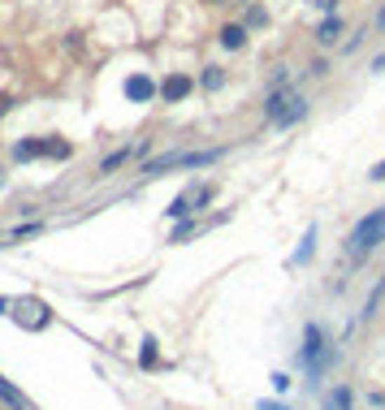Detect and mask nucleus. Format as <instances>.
Returning <instances> with one entry per match:
<instances>
[{
  "mask_svg": "<svg viewBox=\"0 0 385 410\" xmlns=\"http://www.w3.org/2000/svg\"><path fill=\"white\" fill-rule=\"evenodd\" d=\"M147 151H151V143H139V147H135V143H126V147H113L109 156L100 160V169H95V173H100V177H113L117 169H126V164H130V160L147 156Z\"/></svg>",
  "mask_w": 385,
  "mask_h": 410,
  "instance_id": "obj_4",
  "label": "nucleus"
},
{
  "mask_svg": "<svg viewBox=\"0 0 385 410\" xmlns=\"http://www.w3.org/2000/svg\"><path fill=\"white\" fill-rule=\"evenodd\" d=\"M329 73H333V61L329 57H316L312 65H307V78H329Z\"/></svg>",
  "mask_w": 385,
  "mask_h": 410,
  "instance_id": "obj_17",
  "label": "nucleus"
},
{
  "mask_svg": "<svg viewBox=\"0 0 385 410\" xmlns=\"http://www.w3.org/2000/svg\"><path fill=\"white\" fill-rule=\"evenodd\" d=\"M39 229H43L39 220H31V225H22V229H13V242H27V238H35Z\"/></svg>",
  "mask_w": 385,
  "mask_h": 410,
  "instance_id": "obj_19",
  "label": "nucleus"
},
{
  "mask_svg": "<svg viewBox=\"0 0 385 410\" xmlns=\"http://www.w3.org/2000/svg\"><path fill=\"white\" fill-rule=\"evenodd\" d=\"M195 83H199V91H203V95H212V91H221V87H225V69H221V65H203Z\"/></svg>",
  "mask_w": 385,
  "mask_h": 410,
  "instance_id": "obj_9",
  "label": "nucleus"
},
{
  "mask_svg": "<svg viewBox=\"0 0 385 410\" xmlns=\"http://www.w3.org/2000/svg\"><path fill=\"white\" fill-rule=\"evenodd\" d=\"M0 402H9L13 410H31V402H27V397H22L18 389H13V384H9L5 376H0Z\"/></svg>",
  "mask_w": 385,
  "mask_h": 410,
  "instance_id": "obj_13",
  "label": "nucleus"
},
{
  "mask_svg": "<svg viewBox=\"0 0 385 410\" xmlns=\"http://www.w3.org/2000/svg\"><path fill=\"white\" fill-rule=\"evenodd\" d=\"M195 229H199V220H195V216H187V220H182V225H177V229H173V234H169V242H187V238L195 234Z\"/></svg>",
  "mask_w": 385,
  "mask_h": 410,
  "instance_id": "obj_16",
  "label": "nucleus"
},
{
  "mask_svg": "<svg viewBox=\"0 0 385 410\" xmlns=\"http://www.w3.org/2000/svg\"><path fill=\"white\" fill-rule=\"evenodd\" d=\"M217 43L225 48V52H247V48H251V31L243 27V22H225V27L217 31Z\"/></svg>",
  "mask_w": 385,
  "mask_h": 410,
  "instance_id": "obj_8",
  "label": "nucleus"
},
{
  "mask_svg": "<svg viewBox=\"0 0 385 410\" xmlns=\"http://www.w3.org/2000/svg\"><path fill=\"white\" fill-rule=\"evenodd\" d=\"M372 69H385V52H381V57H372Z\"/></svg>",
  "mask_w": 385,
  "mask_h": 410,
  "instance_id": "obj_24",
  "label": "nucleus"
},
{
  "mask_svg": "<svg viewBox=\"0 0 385 410\" xmlns=\"http://www.w3.org/2000/svg\"><path fill=\"white\" fill-rule=\"evenodd\" d=\"M0 190H5V164H0Z\"/></svg>",
  "mask_w": 385,
  "mask_h": 410,
  "instance_id": "obj_26",
  "label": "nucleus"
},
{
  "mask_svg": "<svg viewBox=\"0 0 385 410\" xmlns=\"http://www.w3.org/2000/svg\"><path fill=\"white\" fill-rule=\"evenodd\" d=\"M368 177H372V182H385V160H381V164H372V173H368Z\"/></svg>",
  "mask_w": 385,
  "mask_h": 410,
  "instance_id": "obj_22",
  "label": "nucleus"
},
{
  "mask_svg": "<svg viewBox=\"0 0 385 410\" xmlns=\"http://www.w3.org/2000/svg\"><path fill=\"white\" fill-rule=\"evenodd\" d=\"M247 9V17H238L247 31H260V27H269V9L260 5V0H251V5H243Z\"/></svg>",
  "mask_w": 385,
  "mask_h": 410,
  "instance_id": "obj_12",
  "label": "nucleus"
},
{
  "mask_svg": "<svg viewBox=\"0 0 385 410\" xmlns=\"http://www.w3.org/2000/svg\"><path fill=\"white\" fill-rule=\"evenodd\" d=\"M177 156H182V151H161L156 160H147V164H143V177H161V173H173V169H177Z\"/></svg>",
  "mask_w": 385,
  "mask_h": 410,
  "instance_id": "obj_10",
  "label": "nucleus"
},
{
  "mask_svg": "<svg viewBox=\"0 0 385 410\" xmlns=\"http://www.w3.org/2000/svg\"><path fill=\"white\" fill-rule=\"evenodd\" d=\"M139 367H147V372H151V367H161V350H156V337H147V341H143V350H139Z\"/></svg>",
  "mask_w": 385,
  "mask_h": 410,
  "instance_id": "obj_14",
  "label": "nucleus"
},
{
  "mask_svg": "<svg viewBox=\"0 0 385 410\" xmlns=\"http://www.w3.org/2000/svg\"><path fill=\"white\" fill-rule=\"evenodd\" d=\"M316 5H320L325 13H338V5H342V0H316Z\"/></svg>",
  "mask_w": 385,
  "mask_h": 410,
  "instance_id": "obj_21",
  "label": "nucleus"
},
{
  "mask_svg": "<svg viewBox=\"0 0 385 410\" xmlns=\"http://www.w3.org/2000/svg\"><path fill=\"white\" fill-rule=\"evenodd\" d=\"M372 27L385 35V0H381V5H377V17H372Z\"/></svg>",
  "mask_w": 385,
  "mask_h": 410,
  "instance_id": "obj_20",
  "label": "nucleus"
},
{
  "mask_svg": "<svg viewBox=\"0 0 385 410\" xmlns=\"http://www.w3.org/2000/svg\"><path fill=\"white\" fill-rule=\"evenodd\" d=\"M307 113H312V99H307V95H299V91H290L286 108H281V117L273 121V130H290V125H299Z\"/></svg>",
  "mask_w": 385,
  "mask_h": 410,
  "instance_id": "obj_6",
  "label": "nucleus"
},
{
  "mask_svg": "<svg viewBox=\"0 0 385 410\" xmlns=\"http://www.w3.org/2000/svg\"><path fill=\"white\" fill-rule=\"evenodd\" d=\"M299 363H307V376H325V367L333 363V350L325 346V328L312 320V324H307L303 328V350H299Z\"/></svg>",
  "mask_w": 385,
  "mask_h": 410,
  "instance_id": "obj_2",
  "label": "nucleus"
},
{
  "mask_svg": "<svg viewBox=\"0 0 385 410\" xmlns=\"http://www.w3.org/2000/svg\"><path fill=\"white\" fill-rule=\"evenodd\" d=\"M203 5H212V9H217V5H234V0H203Z\"/></svg>",
  "mask_w": 385,
  "mask_h": 410,
  "instance_id": "obj_25",
  "label": "nucleus"
},
{
  "mask_svg": "<svg viewBox=\"0 0 385 410\" xmlns=\"http://www.w3.org/2000/svg\"><path fill=\"white\" fill-rule=\"evenodd\" d=\"M121 91H126V99H135V104H151V99L161 95V83H151L147 73H130Z\"/></svg>",
  "mask_w": 385,
  "mask_h": 410,
  "instance_id": "obj_7",
  "label": "nucleus"
},
{
  "mask_svg": "<svg viewBox=\"0 0 385 410\" xmlns=\"http://www.w3.org/2000/svg\"><path fill=\"white\" fill-rule=\"evenodd\" d=\"M329 406H333V410H351V389H333Z\"/></svg>",
  "mask_w": 385,
  "mask_h": 410,
  "instance_id": "obj_18",
  "label": "nucleus"
},
{
  "mask_svg": "<svg viewBox=\"0 0 385 410\" xmlns=\"http://www.w3.org/2000/svg\"><path fill=\"white\" fill-rule=\"evenodd\" d=\"M195 91H199V83L191 78L187 69H169L161 78V99H165V104H187Z\"/></svg>",
  "mask_w": 385,
  "mask_h": 410,
  "instance_id": "obj_3",
  "label": "nucleus"
},
{
  "mask_svg": "<svg viewBox=\"0 0 385 410\" xmlns=\"http://www.w3.org/2000/svg\"><path fill=\"white\" fill-rule=\"evenodd\" d=\"M385 246V203L377 212H368V216H359L355 220V229L346 234V242H342V250L351 255L355 264H364L372 250H381Z\"/></svg>",
  "mask_w": 385,
  "mask_h": 410,
  "instance_id": "obj_1",
  "label": "nucleus"
},
{
  "mask_svg": "<svg viewBox=\"0 0 385 410\" xmlns=\"http://www.w3.org/2000/svg\"><path fill=\"white\" fill-rule=\"evenodd\" d=\"M13 156L18 160H43L48 156V139H31V143L22 139V143H13Z\"/></svg>",
  "mask_w": 385,
  "mask_h": 410,
  "instance_id": "obj_11",
  "label": "nucleus"
},
{
  "mask_svg": "<svg viewBox=\"0 0 385 410\" xmlns=\"http://www.w3.org/2000/svg\"><path fill=\"white\" fill-rule=\"evenodd\" d=\"M260 410H286L281 402H260Z\"/></svg>",
  "mask_w": 385,
  "mask_h": 410,
  "instance_id": "obj_23",
  "label": "nucleus"
},
{
  "mask_svg": "<svg viewBox=\"0 0 385 410\" xmlns=\"http://www.w3.org/2000/svg\"><path fill=\"white\" fill-rule=\"evenodd\" d=\"M364 39H368V27H359V31H351V39H346V43H338V48H342V57L359 52V48H364Z\"/></svg>",
  "mask_w": 385,
  "mask_h": 410,
  "instance_id": "obj_15",
  "label": "nucleus"
},
{
  "mask_svg": "<svg viewBox=\"0 0 385 410\" xmlns=\"http://www.w3.org/2000/svg\"><path fill=\"white\" fill-rule=\"evenodd\" d=\"M238 5H251V0H238Z\"/></svg>",
  "mask_w": 385,
  "mask_h": 410,
  "instance_id": "obj_27",
  "label": "nucleus"
},
{
  "mask_svg": "<svg viewBox=\"0 0 385 410\" xmlns=\"http://www.w3.org/2000/svg\"><path fill=\"white\" fill-rule=\"evenodd\" d=\"M342 35H346V17H342V13H325V22L312 31V43H316V48H338Z\"/></svg>",
  "mask_w": 385,
  "mask_h": 410,
  "instance_id": "obj_5",
  "label": "nucleus"
}]
</instances>
